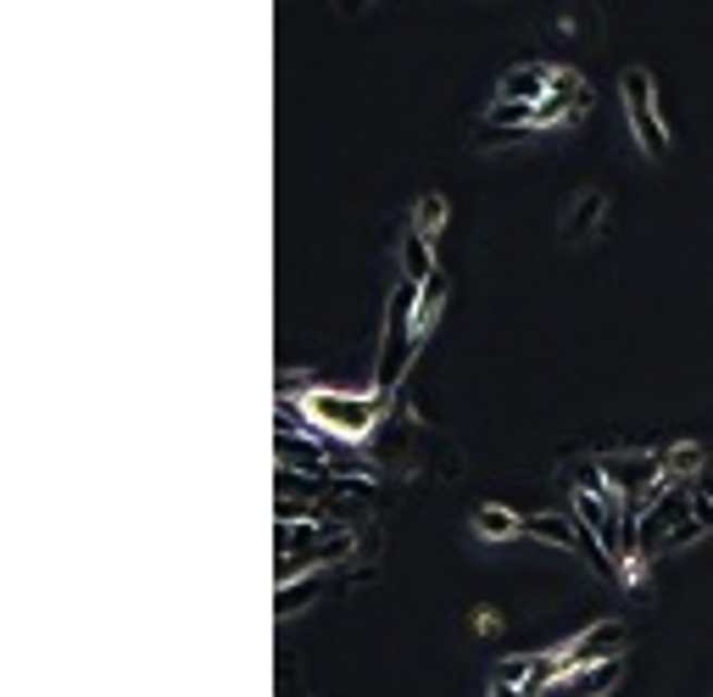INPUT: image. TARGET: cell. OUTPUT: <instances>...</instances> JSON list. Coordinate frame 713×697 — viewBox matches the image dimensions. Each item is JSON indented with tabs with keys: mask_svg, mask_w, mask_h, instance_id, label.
<instances>
[{
	"mask_svg": "<svg viewBox=\"0 0 713 697\" xmlns=\"http://www.w3.org/2000/svg\"><path fill=\"white\" fill-rule=\"evenodd\" d=\"M446 291H452L446 268H435V273L423 279V285H418V341L435 330V318H441V307H446Z\"/></svg>",
	"mask_w": 713,
	"mask_h": 697,
	"instance_id": "obj_12",
	"label": "cell"
},
{
	"mask_svg": "<svg viewBox=\"0 0 713 697\" xmlns=\"http://www.w3.org/2000/svg\"><path fill=\"white\" fill-rule=\"evenodd\" d=\"M323 586H329V570H318V575H302V580H284V586H273V614H279V620L302 614L307 602H318V597H323Z\"/></svg>",
	"mask_w": 713,
	"mask_h": 697,
	"instance_id": "obj_8",
	"label": "cell"
},
{
	"mask_svg": "<svg viewBox=\"0 0 713 697\" xmlns=\"http://www.w3.org/2000/svg\"><path fill=\"white\" fill-rule=\"evenodd\" d=\"M697 536H708V530H702V519H680L669 536H663V552H680V547H691Z\"/></svg>",
	"mask_w": 713,
	"mask_h": 697,
	"instance_id": "obj_17",
	"label": "cell"
},
{
	"mask_svg": "<svg viewBox=\"0 0 713 697\" xmlns=\"http://www.w3.org/2000/svg\"><path fill=\"white\" fill-rule=\"evenodd\" d=\"M552 73H557V68H546V62H518V68H507L502 84H496V101H530V107H541V101L552 96Z\"/></svg>",
	"mask_w": 713,
	"mask_h": 697,
	"instance_id": "obj_6",
	"label": "cell"
},
{
	"mask_svg": "<svg viewBox=\"0 0 713 697\" xmlns=\"http://www.w3.org/2000/svg\"><path fill=\"white\" fill-rule=\"evenodd\" d=\"M563 480H568V491H597V497L613 491L602 475V457H563Z\"/></svg>",
	"mask_w": 713,
	"mask_h": 697,
	"instance_id": "obj_14",
	"label": "cell"
},
{
	"mask_svg": "<svg viewBox=\"0 0 713 697\" xmlns=\"http://www.w3.org/2000/svg\"><path fill=\"white\" fill-rule=\"evenodd\" d=\"M446 218H452V207H446V196L441 191H423L418 196V207H413V223L407 229H418L423 241H441V229H446Z\"/></svg>",
	"mask_w": 713,
	"mask_h": 697,
	"instance_id": "obj_13",
	"label": "cell"
},
{
	"mask_svg": "<svg viewBox=\"0 0 713 697\" xmlns=\"http://www.w3.org/2000/svg\"><path fill=\"white\" fill-rule=\"evenodd\" d=\"M307 418L323 430V441H341V447H368L379 418H385L391 396L379 391H346V386H318L307 402Z\"/></svg>",
	"mask_w": 713,
	"mask_h": 697,
	"instance_id": "obj_1",
	"label": "cell"
},
{
	"mask_svg": "<svg viewBox=\"0 0 713 697\" xmlns=\"http://www.w3.org/2000/svg\"><path fill=\"white\" fill-rule=\"evenodd\" d=\"M619 670H625V659H607V664H591V670H575V675H563L552 692L557 697H602V692H613V681H619Z\"/></svg>",
	"mask_w": 713,
	"mask_h": 697,
	"instance_id": "obj_7",
	"label": "cell"
},
{
	"mask_svg": "<svg viewBox=\"0 0 713 697\" xmlns=\"http://www.w3.org/2000/svg\"><path fill=\"white\" fill-rule=\"evenodd\" d=\"M474 536L480 541H513V536H525V519L502 502H480L474 508Z\"/></svg>",
	"mask_w": 713,
	"mask_h": 697,
	"instance_id": "obj_9",
	"label": "cell"
},
{
	"mask_svg": "<svg viewBox=\"0 0 713 697\" xmlns=\"http://www.w3.org/2000/svg\"><path fill=\"white\" fill-rule=\"evenodd\" d=\"M530 675H536V653H507V659H496L491 686H530Z\"/></svg>",
	"mask_w": 713,
	"mask_h": 697,
	"instance_id": "obj_16",
	"label": "cell"
},
{
	"mask_svg": "<svg viewBox=\"0 0 713 697\" xmlns=\"http://www.w3.org/2000/svg\"><path fill=\"white\" fill-rule=\"evenodd\" d=\"M625 641H630V631H625V620H597V625H586L575 641H563V647H552V670H557V681L563 675H575V670H591V664H607V659H619L625 653Z\"/></svg>",
	"mask_w": 713,
	"mask_h": 697,
	"instance_id": "obj_2",
	"label": "cell"
},
{
	"mask_svg": "<svg viewBox=\"0 0 713 697\" xmlns=\"http://www.w3.org/2000/svg\"><path fill=\"white\" fill-rule=\"evenodd\" d=\"M441 262H435V241H423L418 229H407L402 235V279H413V285H423Z\"/></svg>",
	"mask_w": 713,
	"mask_h": 697,
	"instance_id": "obj_10",
	"label": "cell"
},
{
	"mask_svg": "<svg viewBox=\"0 0 713 697\" xmlns=\"http://www.w3.org/2000/svg\"><path fill=\"white\" fill-rule=\"evenodd\" d=\"M525 536H530V541H546V547H563V552H575V541H580V519L536 514V519H525Z\"/></svg>",
	"mask_w": 713,
	"mask_h": 697,
	"instance_id": "obj_11",
	"label": "cell"
},
{
	"mask_svg": "<svg viewBox=\"0 0 713 697\" xmlns=\"http://www.w3.org/2000/svg\"><path fill=\"white\" fill-rule=\"evenodd\" d=\"M708 469V452L697 441H675V447H663V475L669 480H686V475H702Z\"/></svg>",
	"mask_w": 713,
	"mask_h": 697,
	"instance_id": "obj_15",
	"label": "cell"
},
{
	"mask_svg": "<svg viewBox=\"0 0 713 697\" xmlns=\"http://www.w3.org/2000/svg\"><path fill=\"white\" fill-rule=\"evenodd\" d=\"M491 697H536L530 686H491Z\"/></svg>",
	"mask_w": 713,
	"mask_h": 697,
	"instance_id": "obj_18",
	"label": "cell"
},
{
	"mask_svg": "<svg viewBox=\"0 0 713 697\" xmlns=\"http://www.w3.org/2000/svg\"><path fill=\"white\" fill-rule=\"evenodd\" d=\"M602 457V475L619 497H647L652 486H663V452L657 447H619V452H597Z\"/></svg>",
	"mask_w": 713,
	"mask_h": 697,
	"instance_id": "obj_4",
	"label": "cell"
},
{
	"mask_svg": "<svg viewBox=\"0 0 713 697\" xmlns=\"http://www.w3.org/2000/svg\"><path fill=\"white\" fill-rule=\"evenodd\" d=\"M602 223H607V196L602 191H575V196H568L563 223H557V235L563 241H597Z\"/></svg>",
	"mask_w": 713,
	"mask_h": 697,
	"instance_id": "obj_5",
	"label": "cell"
},
{
	"mask_svg": "<svg viewBox=\"0 0 713 697\" xmlns=\"http://www.w3.org/2000/svg\"><path fill=\"white\" fill-rule=\"evenodd\" d=\"M619 96H625V112H630V134H636V146L647 157H663L669 151V129H663L657 118V84L647 68H630L625 84H619Z\"/></svg>",
	"mask_w": 713,
	"mask_h": 697,
	"instance_id": "obj_3",
	"label": "cell"
}]
</instances>
